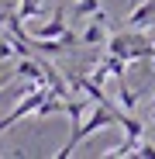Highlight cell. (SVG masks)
I'll use <instances>...</instances> for the list:
<instances>
[{"mask_svg":"<svg viewBox=\"0 0 155 159\" xmlns=\"http://www.w3.org/2000/svg\"><path fill=\"white\" fill-rule=\"evenodd\" d=\"M69 28H66V24H62V11H55V17H52L48 24H38V28H35V35H31V42L35 38H62Z\"/></svg>","mask_w":155,"mask_h":159,"instance_id":"cell-5","label":"cell"},{"mask_svg":"<svg viewBox=\"0 0 155 159\" xmlns=\"http://www.w3.org/2000/svg\"><path fill=\"white\" fill-rule=\"evenodd\" d=\"M107 52H114V56H124L127 62H135V59H152V56H155V45H152L145 35L121 31V35L107 38Z\"/></svg>","mask_w":155,"mask_h":159,"instance_id":"cell-2","label":"cell"},{"mask_svg":"<svg viewBox=\"0 0 155 159\" xmlns=\"http://www.w3.org/2000/svg\"><path fill=\"white\" fill-rule=\"evenodd\" d=\"M152 62H155V56H152Z\"/></svg>","mask_w":155,"mask_h":159,"instance_id":"cell-12","label":"cell"},{"mask_svg":"<svg viewBox=\"0 0 155 159\" xmlns=\"http://www.w3.org/2000/svg\"><path fill=\"white\" fill-rule=\"evenodd\" d=\"M14 11H17L21 17H38V14H41V0H21Z\"/></svg>","mask_w":155,"mask_h":159,"instance_id":"cell-8","label":"cell"},{"mask_svg":"<svg viewBox=\"0 0 155 159\" xmlns=\"http://www.w3.org/2000/svg\"><path fill=\"white\" fill-rule=\"evenodd\" d=\"M7 17H11V7H7V11H0V24H7Z\"/></svg>","mask_w":155,"mask_h":159,"instance_id":"cell-11","label":"cell"},{"mask_svg":"<svg viewBox=\"0 0 155 159\" xmlns=\"http://www.w3.org/2000/svg\"><path fill=\"white\" fill-rule=\"evenodd\" d=\"M110 125H117V114H114L110 107H103V104H97V111H93L90 118H83L80 125L72 128V139H69V142H66V145H62V149H59L55 156H59V159L72 156V149L80 145V142H83L86 135H93V131H100V128H110Z\"/></svg>","mask_w":155,"mask_h":159,"instance_id":"cell-1","label":"cell"},{"mask_svg":"<svg viewBox=\"0 0 155 159\" xmlns=\"http://www.w3.org/2000/svg\"><path fill=\"white\" fill-rule=\"evenodd\" d=\"M155 17V0L152 4H135L131 14H127V28H141V24H152Z\"/></svg>","mask_w":155,"mask_h":159,"instance_id":"cell-6","label":"cell"},{"mask_svg":"<svg viewBox=\"0 0 155 159\" xmlns=\"http://www.w3.org/2000/svg\"><path fill=\"white\" fill-rule=\"evenodd\" d=\"M97 11H100V0H80V4H76V14H80V17H90Z\"/></svg>","mask_w":155,"mask_h":159,"instance_id":"cell-9","label":"cell"},{"mask_svg":"<svg viewBox=\"0 0 155 159\" xmlns=\"http://www.w3.org/2000/svg\"><path fill=\"white\" fill-rule=\"evenodd\" d=\"M124 69H127V59H124V56H114V52H110V56L100 62V69L93 73V80H97V83H103L107 76H117V80H124Z\"/></svg>","mask_w":155,"mask_h":159,"instance_id":"cell-3","label":"cell"},{"mask_svg":"<svg viewBox=\"0 0 155 159\" xmlns=\"http://www.w3.org/2000/svg\"><path fill=\"white\" fill-rule=\"evenodd\" d=\"M83 42H90V45L107 42V14H103V11H97V14H93V24L83 31Z\"/></svg>","mask_w":155,"mask_h":159,"instance_id":"cell-4","label":"cell"},{"mask_svg":"<svg viewBox=\"0 0 155 159\" xmlns=\"http://www.w3.org/2000/svg\"><path fill=\"white\" fill-rule=\"evenodd\" d=\"M17 56V38L11 35V38H0V62H11Z\"/></svg>","mask_w":155,"mask_h":159,"instance_id":"cell-7","label":"cell"},{"mask_svg":"<svg viewBox=\"0 0 155 159\" xmlns=\"http://www.w3.org/2000/svg\"><path fill=\"white\" fill-rule=\"evenodd\" d=\"M121 104H124V111H131V107H135V93L124 87V80H121Z\"/></svg>","mask_w":155,"mask_h":159,"instance_id":"cell-10","label":"cell"}]
</instances>
